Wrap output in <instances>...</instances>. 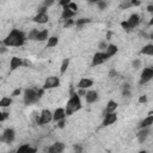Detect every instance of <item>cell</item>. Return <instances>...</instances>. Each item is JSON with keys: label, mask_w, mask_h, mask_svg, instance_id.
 Returning <instances> with one entry per match:
<instances>
[{"label": "cell", "mask_w": 153, "mask_h": 153, "mask_svg": "<svg viewBox=\"0 0 153 153\" xmlns=\"http://www.w3.org/2000/svg\"><path fill=\"white\" fill-rule=\"evenodd\" d=\"M27 41V37L24 33L19 31L18 29H13L11 33L3 39V44L6 47H22Z\"/></svg>", "instance_id": "6da1fadb"}, {"label": "cell", "mask_w": 153, "mask_h": 153, "mask_svg": "<svg viewBox=\"0 0 153 153\" xmlns=\"http://www.w3.org/2000/svg\"><path fill=\"white\" fill-rule=\"evenodd\" d=\"M80 109H82V102H80L79 95H78V93H72L71 98H69V101L67 102L66 108H65L66 115H67V116H68V115H72L73 112H75V111H78V110H80Z\"/></svg>", "instance_id": "7a4b0ae2"}, {"label": "cell", "mask_w": 153, "mask_h": 153, "mask_svg": "<svg viewBox=\"0 0 153 153\" xmlns=\"http://www.w3.org/2000/svg\"><path fill=\"white\" fill-rule=\"evenodd\" d=\"M38 96H37V91L33 90V88H27L25 92H24V103L27 105L30 104H34L36 102H38Z\"/></svg>", "instance_id": "3957f363"}, {"label": "cell", "mask_w": 153, "mask_h": 153, "mask_svg": "<svg viewBox=\"0 0 153 153\" xmlns=\"http://www.w3.org/2000/svg\"><path fill=\"white\" fill-rule=\"evenodd\" d=\"M151 79H153V67H146L143 68V71L141 72V77H140V82L139 84H146L148 83Z\"/></svg>", "instance_id": "277c9868"}, {"label": "cell", "mask_w": 153, "mask_h": 153, "mask_svg": "<svg viewBox=\"0 0 153 153\" xmlns=\"http://www.w3.org/2000/svg\"><path fill=\"white\" fill-rule=\"evenodd\" d=\"M60 85V79L58 77H48L44 82V85H43V88L44 90H50V88H55Z\"/></svg>", "instance_id": "5b68a950"}, {"label": "cell", "mask_w": 153, "mask_h": 153, "mask_svg": "<svg viewBox=\"0 0 153 153\" xmlns=\"http://www.w3.org/2000/svg\"><path fill=\"white\" fill-rule=\"evenodd\" d=\"M109 59V56L107 53H96L92 58V67L102 65L104 61H107Z\"/></svg>", "instance_id": "8992f818"}, {"label": "cell", "mask_w": 153, "mask_h": 153, "mask_svg": "<svg viewBox=\"0 0 153 153\" xmlns=\"http://www.w3.org/2000/svg\"><path fill=\"white\" fill-rule=\"evenodd\" d=\"M53 120V114L50 112V110H43L41 112V115H39V118H38V124H47V123H49L50 121Z\"/></svg>", "instance_id": "52a82bcc"}, {"label": "cell", "mask_w": 153, "mask_h": 153, "mask_svg": "<svg viewBox=\"0 0 153 153\" xmlns=\"http://www.w3.org/2000/svg\"><path fill=\"white\" fill-rule=\"evenodd\" d=\"M14 140V131L12 128H7L4 131L3 135H1V141L5 143H11Z\"/></svg>", "instance_id": "ba28073f"}, {"label": "cell", "mask_w": 153, "mask_h": 153, "mask_svg": "<svg viewBox=\"0 0 153 153\" xmlns=\"http://www.w3.org/2000/svg\"><path fill=\"white\" fill-rule=\"evenodd\" d=\"M66 116H67V115H66V110L63 109V108H58V109L54 111V114H53V120L55 121L56 123H58L59 121L65 120Z\"/></svg>", "instance_id": "9c48e42d"}, {"label": "cell", "mask_w": 153, "mask_h": 153, "mask_svg": "<svg viewBox=\"0 0 153 153\" xmlns=\"http://www.w3.org/2000/svg\"><path fill=\"white\" fill-rule=\"evenodd\" d=\"M139 23H140V17H139V14H136V13L132 14L131 17H129V19L127 20V24H128V28H129V30L136 28V27L139 25Z\"/></svg>", "instance_id": "30bf717a"}, {"label": "cell", "mask_w": 153, "mask_h": 153, "mask_svg": "<svg viewBox=\"0 0 153 153\" xmlns=\"http://www.w3.org/2000/svg\"><path fill=\"white\" fill-rule=\"evenodd\" d=\"M63 150H65V145L62 142H55L48 148V153H62Z\"/></svg>", "instance_id": "8fae6325"}, {"label": "cell", "mask_w": 153, "mask_h": 153, "mask_svg": "<svg viewBox=\"0 0 153 153\" xmlns=\"http://www.w3.org/2000/svg\"><path fill=\"white\" fill-rule=\"evenodd\" d=\"M117 121V115H116V112H112V114H108L105 115V117H104L103 120V126L105 127V126H110L112 123H115Z\"/></svg>", "instance_id": "7c38bea8"}, {"label": "cell", "mask_w": 153, "mask_h": 153, "mask_svg": "<svg viewBox=\"0 0 153 153\" xmlns=\"http://www.w3.org/2000/svg\"><path fill=\"white\" fill-rule=\"evenodd\" d=\"M23 62H24V61H23L20 58L13 56V58L11 59V61H10V69H11V71H16L17 68H19V67L23 66Z\"/></svg>", "instance_id": "4fadbf2b"}, {"label": "cell", "mask_w": 153, "mask_h": 153, "mask_svg": "<svg viewBox=\"0 0 153 153\" xmlns=\"http://www.w3.org/2000/svg\"><path fill=\"white\" fill-rule=\"evenodd\" d=\"M33 20L35 23H38V24H46V23H48V20H49V16L47 13H37Z\"/></svg>", "instance_id": "5bb4252c"}, {"label": "cell", "mask_w": 153, "mask_h": 153, "mask_svg": "<svg viewBox=\"0 0 153 153\" xmlns=\"http://www.w3.org/2000/svg\"><path fill=\"white\" fill-rule=\"evenodd\" d=\"M85 98H86V102L87 103H95V102H97L98 101V92L97 91H87L86 96H85Z\"/></svg>", "instance_id": "9a60e30c"}, {"label": "cell", "mask_w": 153, "mask_h": 153, "mask_svg": "<svg viewBox=\"0 0 153 153\" xmlns=\"http://www.w3.org/2000/svg\"><path fill=\"white\" fill-rule=\"evenodd\" d=\"M16 153H36V148L31 147L29 143H25V145L19 146L18 150L16 151Z\"/></svg>", "instance_id": "2e32d148"}, {"label": "cell", "mask_w": 153, "mask_h": 153, "mask_svg": "<svg viewBox=\"0 0 153 153\" xmlns=\"http://www.w3.org/2000/svg\"><path fill=\"white\" fill-rule=\"evenodd\" d=\"M92 85H93V80L88 79V78H83V79L78 83V87H79V88H83V90H86V88L91 87Z\"/></svg>", "instance_id": "e0dca14e"}, {"label": "cell", "mask_w": 153, "mask_h": 153, "mask_svg": "<svg viewBox=\"0 0 153 153\" xmlns=\"http://www.w3.org/2000/svg\"><path fill=\"white\" fill-rule=\"evenodd\" d=\"M117 109V103L115 101H110L108 102V105L104 110V116L108 115V114H112V112H115V110Z\"/></svg>", "instance_id": "ac0fdd59"}, {"label": "cell", "mask_w": 153, "mask_h": 153, "mask_svg": "<svg viewBox=\"0 0 153 153\" xmlns=\"http://www.w3.org/2000/svg\"><path fill=\"white\" fill-rule=\"evenodd\" d=\"M75 14V12H73L68 6H66V7H63V10H62V13H61V17H62V19H65V20H68V19H71L73 16Z\"/></svg>", "instance_id": "d6986e66"}, {"label": "cell", "mask_w": 153, "mask_h": 153, "mask_svg": "<svg viewBox=\"0 0 153 153\" xmlns=\"http://www.w3.org/2000/svg\"><path fill=\"white\" fill-rule=\"evenodd\" d=\"M152 124H153V115H150L143 121H141V123L139 124V128H140V129H143V128H150Z\"/></svg>", "instance_id": "ffe728a7"}, {"label": "cell", "mask_w": 153, "mask_h": 153, "mask_svg": "<svg viewBox=\"0 0 153 153\" xmlns=\"http://www.w3.org/2000/svg\"><path fill=\"white\" fill-rule=\"evenodd\" d=\"M150 134V128H143V129H141L139 133H138V140L140 143H142L145 140H146V138Z\"/></svg>", "instance_id": "44dd1931"}, {"label": "cell", "mask_w": 153, "mask_h": 153, "mask_svg": "<svg viewBox=\"0 0 153 153\" xmlns=\"http://www.w3.org/2000/svg\"><path fill=\"white\" fill-rule=\"evenodd\" d=\"M117 50H118L117 46H115V44H109L108 48H107V50H105V53L108 54V56L110 58V56H114L117 53Z\"/></svg>", "instance_id": "7402d4cb"}, {"label": "cell", "mask_w": 153, "mask_h": 153, "mask_svg": "<svg viewBox=\"0 0 153 153\" xmlns=\"http://www.w3.org/2000/svg\"><path fill=\"white\" fill-rule=\"evenodd\" d=\"M141 54L143 55H153V44H147V46H145L142 49L140 50Z\"/></svg>", "instance_id": "603a6c76"}, {"label": "cell", "mask_w": 153, "mask_h": 153, "mask_svg": "<svg viewBox=\"0 0 153 153\" xmlns=\"http://www.w3.org/2000/svg\"><path fill=\"white\" fill-rule=\"evenodd\" d=\"M59 43V38L56 37V36H52L48 38V44H47V48H53L55 46H58Z\"/></svg>", "instance_id": "cb8c5ba5"}, {"label": "cell", "mask_w": 153, "mask_h": 153, "mask_svg": "<svg viewBox=\"0 0 153 153\" xmlns=\"http://www.w3.org/2000/svg\"><path fill=\"white\" fill-rule=\"evenodd\" d=\"M11 104H12V98H9V97H3L1 101H0V107L1 108H7Z\"/></svg>", "instance_id": "d4e9b609"}, {"label": "cell", "mask_w": 153, "mask_h": 153, "mask_svg": "<svg viewBox=\"0 0 153 153\" xmlns=\"http://www.w3.org/2000/svg\"><path fill=\"white\" fill-rule=\"evenodd\" d=\"M122 95L124 97H131V85L129 84H123L122 85Z\"/></svg>", "instance_id": "484cf974"}, {"label": "cell", "mask_w": 153, "mask_h": 153, "mask_svg": "<svg viewBox=\"0 0 153 153\" xmlns=\"http://www.w3.org/2000/svg\"><path fill=\"white\" fill-rule=\"evenodd\" d=\"M38 34H39V31L37 30V29H33L29 33V35H28V38L30 39V41H36L37 39V36H38Z\"/></svg>", "instance_id": "4316f807"}, {"label": "cell", "mask_w": 153, "mask_h": 153, "mask_svg": "<svg viewBox=\"0 0 153 153\" xmlns=\"http://www.w3.org/2000/svg\"><path fill=\"white\" fill-rule=\"evenodd\" d=\"M47 38H48V30H42V31H39V34H38V36H37V39H36V41L42 42V41H46Z\"/></svg>", "instance_id": "83f0119b"}, {"label": "cell", "mask_w": 153, "mask_h": 153, "mask_svg": "<svg viewBox=\"0 0 153 153\" xmlns=\"http://www.w3.org/2000/svg\"><path fill=\"white\" fill-rule=\"evenodd\" d=\"M68 66H69V59H65L62 61V63H61V68H60V73L61 74H63L65 72L67 71V68H68Z\"/></svg>", "instance_id": "f1b7e54d"}, {"label": "cell", "mask_w": 153, "mask_h": 153, "mask_svg": "<svg viewBox=\"0 0 153 153\" xmlns=\"http://www.w3.org/2000/svg\"><path fill=\"white\" fill-rule=\"evenodd\" d=\"M90 22H91L90 18H80V19L75 20V25L82 27V25H84V24H87V23H90Z\"/></svg>", "instance_id": "f546056e"}, {"label": "cell", "mask_w": 153, "mask_h": 153, "mask_svg": "<svg viewBox=\"0 0 153 153\" xmlns=\"http://www.w3.org/2000/svg\"><path fill=\"white\" fill-rule=\"evenodd\" d=\"M0 115H1V116H0V121H1V122H4V121H5L6 118H9V116H10V114H9L7 111H3Z\"/></svg>", "instance_id": "4dcf8cb0"}, {"label": "cell", "mask_w": 153, "mask_h": 153, "mask_svg": "<svg viewBox=\"0 0 153 153\" xmlns=\"http://www.w3.org/2000/svg\"><path fill=\"white\" fill-rule=\"evenodd\" d=\"M97 5L99 7V10H105L107 6H108V4L105 1H97Z\"/></svg>", "instance_id": "1f68e13d"}, {"label": "cell", "mask_w": 153, "mask_h": 153, "mask_svg": "<svg viewBox=\"0 0 153 153\" xmlns=\"http://www.w3.org/2000/svg\"><path fill=\"white\" fill-rule=\"evenodd\" d=\"M140 66H141V61H140L139 59H136V60L133 61V67H134L135 69H139Z\"/></svg>", "instance_id": "d6a6232c"}, {"label": "cell", "mask_w": 153, "mask_h": 153, "mask_svg": "<svg viewBox=\"0 0 153 153\" xmlns=\"http://www.w3.org/2000/svg\"><path fill=\"white\" fill-rule=\"evenodd\" d=\"M98 47H99V49H101V50H107L108 44L105 43V41H102V42L99 43V46H98Z\"/></svg>", "instance_id": "836d02e7"}, {"label": "cell", "mask_w": 153, "mask_h": 153, "mask_svg": "<svg viewBox=\"0 0 153 153\" xmlns=\"http://www.w3.org/2000/svg\"><path fill=\"white\" fill-rule=\"evenodd\" d=\"M44 7H47V9H48V7H49V6H52V5H54V1H53V0H46V1H43V4H42Z\"/></svg>", "instance_id": "e575fe53"}, {"label": "cell", "mask_w": 153, "mask_h": 153, "mask_svg": "<svg viewBox=\"0 0 153 153\" xmlns=\"http://www.w3.org/2000/svg\"><path fill=\"white\" fill-rule=\"evenodd\" d=\"M68 7H69V9L73 11V12H77V10H78V6H77V4H74V3H69Z\"/></svg>", "instance_id": "d590c367"}, {"label": "cell", "mask_w": 153, "mask_h": 153, "mask_svg": "<svg viewBox=\"0 0 153 153\" xmlns=\"http://www.w3.org/2000/svg\"><path fill=\"white\" fill-rule=\"evenodd\" d=\"M47 7H44L43 5L41 6V7H38V9H37V13H47Z\"/></svg>", "instance_id": "8d00e7d4"}, {"label": "cell", "mask_w": 153, "mask_h": 153, "mask_svg": "<svg viewBox=\"0 0 153 153\" xmlns=\"http://www.w3.org/2000/svg\"><path fill=\"white\" fill-rule=\"evenodd\" d=\"M74 151H75V153H83V148H82V146L80 145H74Z\"/></svg>", "instance_id": "74e56055"}, {"label": "cell", "mask_w": 153, "mask_h": 153, "mask_svg": "<svg viewBox=\"0 0 153 153\" xmlns=\"http://www.w3.org/2000/svg\"><path fill=\"white\" fill-rule=\"evenodd\" d=\"M73 24H75V22H74L73 19H68V20H66V23H65V28H67V27H71V25H73Z\"/></svg>", "instance_id": "f35d334b"}, {"label": "cell", "mask_w": 153, "mask_h": 153, "mask_svg": "<svg viewBox=\"0 0 153 153\" xmlns=\"http://www.w3.org/2000/svg\"><path fill=\"white\" fill-rule=\"evenodd\" d=\"M146 102H147V97H146V96H145V95H143V96H140V98H139V103H141V104H142V103H146Z\"/></svg>", "instance_id": "ab89813d"}, {"label": "cell", "mask_w": 153, "mask_h": 153, "mask_svg": "<svg viewBox=\"0 0 153 153\" xmlns=\"http://www.w3.org/2000/svg\"><path fill=\"white\" fill-rule=\"evenodd\" d=\"M132 4L131 3H122L121 4V9H128V7H131Z\"/></svg>", "instance_id": "60d3db41"}, {"label": "cell", "mask_w": 153, "mask_h": 153, "mask_svg": "<svg viewBox=\"0 0 153 153\" xmlns=\"http://www.w3.org/2000/svg\"><path fill=\"white\" fill-rule=\"evenodd\" d=\"M20 92H22L20 88H17V90H14V91L12 92V97H17L18 95H20Z\"/></svg>", "instance_id": "b9f144b4"}, {"label": "cell", "mask_w": 153, "mask_h": 153, "mask_svg": "<svg viewBox=\"0 0 153 153\" xmlns=\"http://www.w3.org/2000/svg\"><path fill=\"white\" fill-rule=\"evenodd\" d=\"M65 120H61V121H59V122H58V127L59 128H63V127H65Z\"/></svg>", "instance_id": "7bdbcfd3"}, {"label": "cell", "mask_w": 153, "mask_h": 153, "mask_svg": "<svg viewBox=\"0 0 153 153\" xmlns=\"http://www.w3.org/2000/svg\"><path fill=\"white\" fill-rule=\"evenodd\" d=\"M77 93H78L79 96H86V93H87V92H86L85 90H83V88H79V91H78Z\"/></svg>", "instance_id": "ee69618b"}, {"label": "cell", "mask_w": 153, "mask_h": 153, "mask_svg": "<svg viewBox=\"0 0 153 153\" xmlns=\"http://www.w3.org/2000/svg\"><path fill=\"white\" fill-rule=\"evenodd\" d=\"M131 4H132V6H140V1H136V0H133V1H131Z\"/></svg>", "instance_id": "f6af8a7d"}, {"label": "cell", "mask_w": 153, "mask_h": 153, "mask_svg": "<svg viewBox=\"0 0 153 153\" xmlns=\"http://www.w3.org/2000/svg\"><path fill=\"white\" fill-rule=\"evenodd\" d=\"M147 11H148L150 13H153V5H148V6H147Z\"/></svg>", "instance_id": "bcb514c9"}, {"label": "cell", "mask_w": 153, "mask_h": 153, "mask_svg": "<svg viewBox=\"0 0 153 153\" xmlns=\"http://www.w3.org/2000/svg\"><path fill=\"white\" fill-rule=\"evenodd\" d=\"M116 74H117V73H116V72H115L114 69H111V71H110V77H111V78H114V75H116Z\"/></svg>", "instance_id": "7dc6e473"}, {"label": "cell", "mask_w": 153, "mask_h": 153, "mask_svg": "<svg viewBox=\"0 0 153 153\" xmlns=\"http://www.w3.org/2000/svg\"><path fill=\"white\" fill-rule=\"evenodd\" d=\"M5 52H6V46H4V44H3V46H1V50H0V53L4 54Z\"/></svg>", "instance_id": "c3c4849f"}, {"label": "cell", "mask_w": 153, "mask_h": 153, "mask_svg": "<svg viewBox=\"0 0 153 153\" xmlns=\"http://www.w3.org/2000/svg\"><path fill=\"white\" fill-rule=\"evenodd\" d=\"M23 65H24V66H29V65H30V61L25 60V61H24V62H23Z\"/></svg>", "instance_id": "681fc988"}, {"label": "cell", "mask_w": 153, "mask_h": 153, "mask_svg": "<svg viewBox=\"0 0 153 153\" xmlns=\"http://www.w3.org/2000/svg\"><path fill=\"white\" fill-rule=\"evenodd\" d=\"M111 36H112V33H110V31H109L108 35H107V39H110V38H111Z\"/></svg>", "instance_id": "f907efd6"}, {"label": "cell", "mask_w": 153, "mask_h": 153, "mask_svg": "<svg viewBox=\"0 0 153 153\" xmlns=\"http://www.w3.org/2000/svg\"><path fill=\"white\" fill-rule=\"evenodd\" d=\"M148 25H150V27H152V25H153V17H152V19L150 20V23H148Z\"/></svg>", "instance_id": "816d5d0a"}, {"label": "cell", "mask_w": 153, "mask_h": 153, "mask_svg": "<svg viewBox=\"0 0 153 153\" xmlns=\"http://www.w3.org/2000/svg\"><path fill=\"white\" fill-rule=\"evenodd\" d=\"M150 38H151V39H153V34H151V35H150Z\"/></svg>", "instance_id": "f5cc1de1"}, {"label": "cell", "mask_w": 153, "mask_h": 153, "mask_svg": "<svg viewBox=\"0 0 153 153\" xmlns=\"http://www.w3.org/2000/svg\"><path fill=\"white\" fill-rule=\"evenodd\" d=\"M139 153H147V152H146V151H140Z\"/></svg>", "instance_id": "db71d44e"}, {"label": "cell", "mask_w": 153, "mask_h": 153, "mask_svg": "<svg viewBox=\"0 0 153 153\" xmlns=\"http://www.w3.org/2000/svg\"><path fill=\"white\" fill-rule=\"evenodd\" d=\"M11 153H12V152H11Z\"/></svg>", "instance_id": "11a10c76"}]
</instances>
